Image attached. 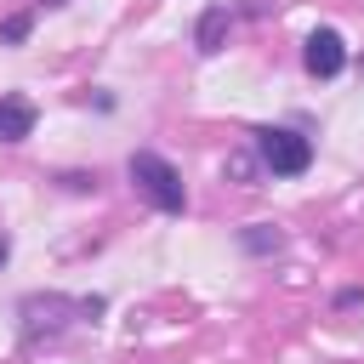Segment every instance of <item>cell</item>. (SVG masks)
<instances>
[{
    "instance_id": "cell-2",
    "label": "cell",
    "mask_w": 364,
    "mask_h": 364,
    "mask_svg": "<svg viewBox=\"0 0 364 364\" xmlns=\"http://www.w3.org/2000/svg\"><path fill=\"white\" fill-rule=\"evenodd\" d=\"M256 159L273 176H301L313 165V142L301 131H290V125H267V131H256Z\"/></svg>"
},
{
    "instance_id": "cell-11",
    "label": "cell",
    "mask_w": 364,
    "mask_h": 364,
    "mask_svg": "<svg viewBox=\"0 0 364 364\" xmlns=\"http://www.w3.org/2000/svg\"><path fill=\"white\" fill-rule=\"evenodd\" d=\"M40 6H63V0H40Z\"/></svg>"
},
{
    "instance_id": "cell-10",
    "label": "cell",
    "mask_w": 364,
    "mask_h": 364,
    "mask_svg": "<svg viewBox=\"0 0 364 364\" xmlns=\"http://www.w3.org/2000/svg\"><path fill=\"white\" fill-rule=\"evenodd\" d=\"M6 262H11V239L0 233V267H6Z\"/></svg>"
},
{
    "instance_id": "cell-9",
    "label": "cell",
    "mask_w": 364,
    "mask_h": 364,
    "mask_svg": "<svg viewBox=\"0 0 364 364\" xmlns=\"http://www.w3.org/2000/svg\"><path fill=\"white\" fill-rule=\"evenodd\" d=\"M228 176L250 182V176H256V159H250V154H228Z\"/></svg>"
},
{
    "instance_id": "cell-6",
    "label": "cell",
    "mask_w": 364,
    "mask_h": 364,
    "mask_svg": "<svg viewBox=\"0 0 364 364\" xmlns=\"http://www.w3.org/2000/svg\"><path fill=\"white\" fill-rule=\"evenodd\" d=\"M228 23H233V11H228V6H205V11H199V23H193V46H199V57L222 51V40H228Z\"/></svg>"
},
{
    "instance_id": "cell-5",
    "label": "cell",
    "mask_w": 364,
    "mask_h": 364,
    "mask_svg": "<svg viewBox=\"0 0 364 364\" xmlns=\"http://www.w3.org/2000/svg\"><path fill=\"white\" fill-rule=\"evenodd\" d=\"M34 102L28 97H0V142H23V136H34Z\"/></svg>"
},
{
    "instance_id": "cell-4",
    "label": "cell",
    "mask_w": 364,
    "mask_h": 364,
    "mask_svg": "<svg viewBox=\"0 0 364 364\" xmlns=\"http://www.w3.org/2000/svg\"><path fill=\"white\" fill-rule=\"evenodd\" d=\"M301 68H307L313 80H336V74L347 68V40H341L336 28H313L307 46H301Z\"/></svg>"
},
{
    "instance_id": "cell-7",
    "label": "cell",
    "mask_w": 364,
    "mask_h": 364,
    "mask_svg": "<svg viewBox=\"0 0 364 364\" xmlns=\"http://www.w3.org/2000/svg\"><path fill=\"white\" fill-rule=\"evenodd\" d=\"M239 245L250 256H273V250H284V233L273 222H250V228H239Z\"/></svg>"
},
{
    "instance_id": "cell-8",
    "label": "cell",
    "mask_w": 364,
    "mask_h": 364,
    "mask_svg": "<svg viewBox=\"0 0 364 364\" xmlns=\"http://www.w3.org/2000/svg\"><path fill=\"white\" fill-rule=\"evenodd\" d=\"M28 28H34V11H17V17H6V23H0V40H6V46H23V40H28Z\"/></svg>"
},
{
    "instance_id": "cell-1",
    "label": "cell",
    "mask_w": 364,
    "mask_h": 364,
    "mask_svg": "<svg viewBox=\"0 0 364 364\" xmlns=\"http://www.w3.org/2000/svg\"><path fill=\"white\" fill-rule=\"evenodd\" d=\"M125 171H131L136 193H142V199H148L154 210L176 216V210L188 205V188H182V176H176V165H171L165 154H154V148H136V154L125 159Z\"/></svg>"
},
{
    "instance_id": "cell-3",
    "label": "cell",
    "mask_w": 364,
    "mask_h": 364,
    "mask_svg": "<svg viewBox=\"0 0 364 364\" xmlns=\"http://www.w3.org/2000/svg\"><path fill=\"white\" fill-rule=\"evenodd\" d=\"M63 313H85V318H97L102 313V301L91 296V301H68V296H28L23 301V330L28 336H40V330H63Z\"/></svg>"
}]
</instances>
